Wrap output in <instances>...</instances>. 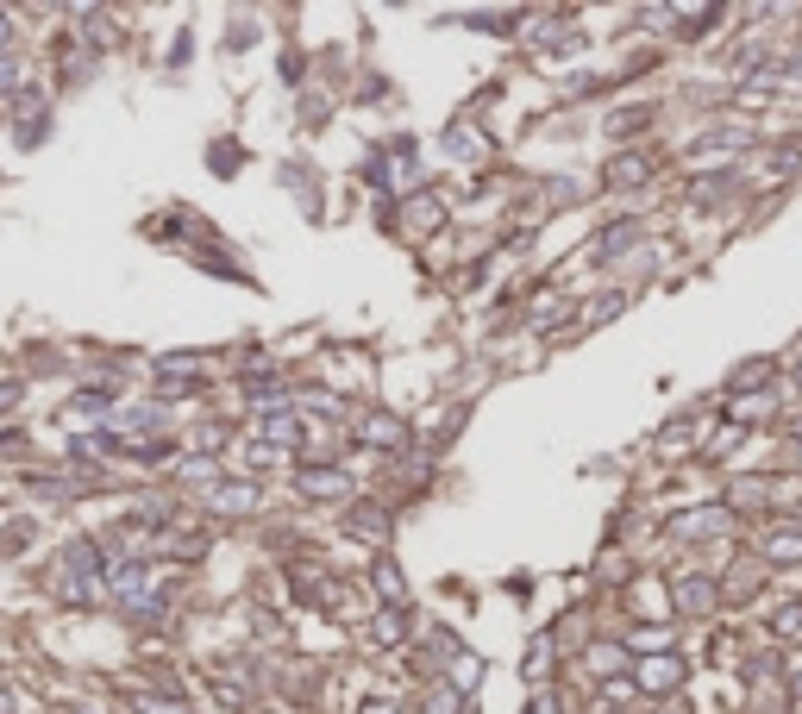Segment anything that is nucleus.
Instances as JSON below:
<instances>
[{
  "instance_id": "3",
  "label": "nucleus",
  "mask_w": 802,
  "mask_h": 714,
  "mask_svg": "<svg viewBox=\"0 0 802 714\" xmlns=\"http://www.w3.org/2000/svg\"><path fill=\"white\" fill-rule=\"evenodd\" d=\"M19 401H26V383H0V414L19 408Z\"/></svg>"
},
{
  "instance_id": "7",
  "label": "nucleus",
  "mask_w": 802,
  "mask_h": 714,
  "mask_svg": "<svg viewBox=\"0 0 802 714\" xmlns=\"http://www.w3.org/2000/svg\"><path fill=\"white\" fill-rule=\"evenodd\" d=\"M7 44H13V26H7V19H0V51H7Z\"/></svg>"
},
{
  "instance_id": "5",
  "label": "nucleus",
  "mask_w": 802,
  "mask_h": 714,
  "mask_svg": "<svg viewBox=\"0 0 802 714\" xmlns=\"http://www.w3.org/2000/svg\"><path fill=\"white\" fill-rule=\"evenodd\" d=\"M13 82H19V69H13V63H0V94H7Z\"/></svg>"
},
{
  "instance_id": "1",
  "label": "nucleus",
  "mask_w": 802,
  "mask_h": 714,
  "mask_svg": "<svg viewBox=\"0 0 802 714\" xmlns=\"http://www.w3.org/2000/svg\"><path fill=\"white\" fill-rule=\"evenodd\" d=\"M94 570H101V552H94L88 539H76V545H69V552H63V577H69V595H88Z\"/></svg>"
},
{
  "instance_id": "4",
  "label": "nucleus",
  "mask_w": 802,
  "mask_h": 714,
  "mask_svg": "<svg viewBox=\"0 0 802 714\" xmlns=\"http://www.w3.org/2000/svg\"><path fill=\"white\" fill-rule=\"evenodd\" d=\"M138 708H145V714H182V708H170V702H151V696H138Z\"/></svg>"
},
{
  "instance_id": "6",
  "label": "nucleus",
  "mask_w": 802,
  "mask_h": 714,
  "mask_svg": "<svg viewBox=\"0 0 802 714\" xmlns=\"http://www.w3.org/2000/svg\"><path fill=\"white\" fill-rule=\"evenodd\" d=\"M19 708V689H0V714H13Z\"/></svg>"
},
{
  "instance_id": "2",
  "label": "nucleus",
  "mask_w": 802,
  "mask_h": 714,
  "mask_svg": "<svg viewBox=\"0 0 802 714\" xmlns=\"http://www.w3.org/2000/svg\"><path fill=\"white\" fill-rule=\"evenodd\" d=\"M301 489H308V495H333L339 489V470H308V476H301Z\"/></svg>"
}]
</instances>
